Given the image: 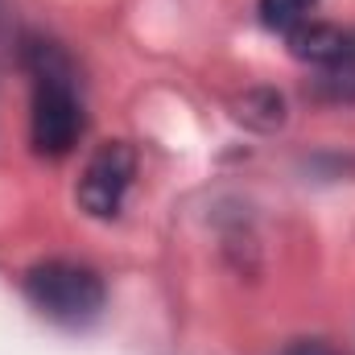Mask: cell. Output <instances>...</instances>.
Returning a JSON list of instances; mask_svg holds the SVG:
<instances>
[{
    "label": "cell",
    "instance_id": "6",
    "mask_svg": "<svg viewBox=\"0 0 355 355\" xmlns=\"http://www.w3.org/2000/svg\"><path fill=\"white\" fill-rule=\"evenodd\" d=\"M310 8L314 0H261V21L277 33H289L302 21H310Z\"/></svg>",
    "mask_w": 355,
    "mask_h": 355
},
{
    "label": "cell",
    "instance_id": "2",
    "mask_svg": "<svg viewBox=\"0 0 355 355\" xmlns=\"http://www.w3.org/2000/svg\"><path fill=\"white\" fill-rule=\"evenodd\" d=\"M21 285H25L29 306L58 327H87L99 318L107 302L99 272L79 261H42L25 272Z\"/></svg>",
    "mask_w": 355,
    "mask_h": 355
},
{
    "label": "cell",
    "instance_id": "1",
    "mask_svg": "<svg viewBox=\"0 0 355 355\" xmlns=\"http://www.w3.org/2000/svg\"><path fill=\"white\" fill-rule=\"evenodd\" d=\"M21 62L33 79L29 145L37 157H67L83 137V99L75 87V67L46 37H25Z\"/></svg>",
    "mask_w": 355,
    "mask_h": 355
},
{
    "label": "cell",
    "instance_id": "5",
    "mask_svg": "<svg viewBox=\"0 0 355 355\" xmlns=\"http://www.w3.org/2000/svg\"><path fill=\"white\" fill-rule=\"evenodd\" d=\"M244 124H252V128H277L281 120H285V103H281V95L277 91H248L244 99H240V112H236Z\"/></svg>",
    "mask_w": 355,
    "mask_h": 355
},
{
    "label": "cell",
    "instance_id": "3",
    "mask_svg": "<svg viewBox=\"0 0 355 355\" xmlns=\"http://www.w3.org/2000/svg\"><path fill=\"white\" fill-rule=\"evenodd\" d=\"M132 178H137V153H132V145L128 141H103L91 153L75 198H79V207L87 211L91 219H112V215H120Z\"/></svg>",
    "mask_w": 355,
    "mask_h": 355
},
{
    "label": "cell",
    "instance_id": "4",
    "mask_svg": "<svg viewBox=\"0 0 355 355\" xmlns=\"http://www.w3.org/2000/svg\"><path fill=\"white\" fill-rule=\"evenodd\" d=\"M285 42H289V54H293L297 62H310V67H318V71L355 62V29H347V25L302 21L297 29L285 33Z\"/></svg>",
    "mask_w": 355,
    "mask_h": 355
},
{
    "label": "cell",
    "instance_id": "7",
    "mask_svg": "<svg viewBox=\"0 0 355 355\" xmlns=\"http://www.w3.org/2000/svg\"><path fill=\"white\" fill-rule=\"evenodd\" d=\"M285 355H335L331 347H322V343H293Z\"/></svg>",
    "mask_w": 355,
    "mask_h": 355
}]
</instances>
